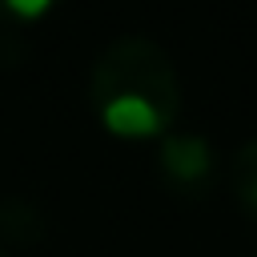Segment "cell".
Wrapping results in <instances>:
<instances>
[{"label": "cell", "instance_id": "cell-1", "mask_svg": "<svg viewBox=\"0 0 257 257\" xmlns=\"http://www.w3.org/2000/svg\"><path fill=\"white\" fill-rule=\"evenodd\" d=\"M92 104L120 137L169 133L181 108V84L169 52L149 36L112 40L92 64Z\"/></svg>", "mask_w": 257, "mask_h": 257}, {"label": "cell", "instance_id": "cell-2", "mask_svg": "<svg viewBox=\"0 0 257 257\" xmlns=\"http://www.w3.org/2000/svg\"><path fill=\"white\" fill-rule=\"evenodd\" d=\"M213 145L197 133H165L161 141V173L177 189H201L213 181Z\"/></svg>", "mask_w": 257, "mask_h": 257}, {"label": "cell", "instance_id": "cell-3", "mask_svg": "<svg viewBox=\"0 0 257 257\" xmlns=\"http://www.w3.org/2000/svg\"><path fill=\"white\" fill-rule=\"evenodd\" d=\"M233 193L245 205V213L257 221V137L233 153Z\"/></svg>", "mask_w": 257, "mask_h": 257}, {"label": "cell", "instance_id": "cell-4", "mask_svg": "<svg viewBox=\"0 0 257 257\" xmlns=\"http://www.w3.org/2000/svg\"><path fill=\"white\" fill-rule=\"evenodd\" d=\"M4 4H8L16 16H36V12H44L52 0H4Z\"/></svg>", "mask_w": 257, "mask_h": 257}]
</instances>
